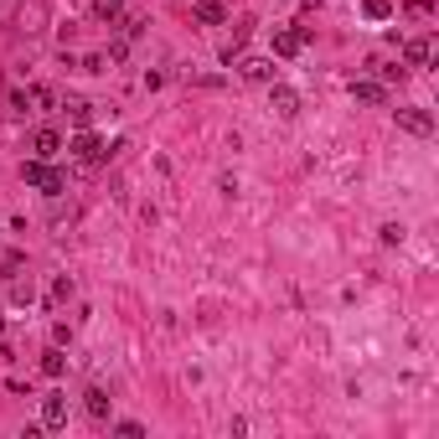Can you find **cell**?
Segmentation results:
<instances>
[{
    "label": "cell",
    "mask_w": 439,
    "mask_h": 439,
    "mask_svg": "<svg viewBox=\"0 0 439 439\" xmlns=\"http://www.w3.org/2000/svg\"><path fill=\"white\" fill-rule=\"evenodd\" d=\"M305 42H310V36H305L300 26H279L274 31V57H300Z\"/></svg>",
    "instance_id": "obj_3"
},
{
    "label": "cell",
    "mask_w": 439,
    "mask_h": 439,
    "mask_svg": "<svg viewBox=\"0 0 439 439\" xmlns=\"http://www.w3.org/2000/svg\"><path fill=\"white\" fill-rule=\"evenodd\" d=\"M31 150H36V161H52V155L62 150V135H57V129H36V135H31Z\"/></svg>",
    "instance_id": "obj_11"
},
{
    "label": "cell",
    "mask_w": 439,
    "mask_h": 439,
    "mask_svg": "<svg viewBox=\"0 0 439 439\" xmlns=\"http://www.w3.org/2000/svg\"><path fill=\"white\" fill-rule=\"evenodd\" d=\"M21 176H26V186H36L42 196H62V186H68V176H62V171H52L47 161H26Z\"/></svg>",
    "instance_id": "obj_1"
},
{
    "label": "cell",
    "mask_w": 439,
    "mask_h": 439,
    "mask_svg": "<svg viewBox=\"0 0 439 439\" xmlns=\"http://www.w3.org/2000/svg\"><path fill=\"white\" fill-rule=\"evenodd\" d=\"M362 10H367L372 21H388L393 16V0H362Z\"/></svg>",
    "instance_id": "obj_16"
},
{
    "label": "cell",
    "mask_w": 439,
    "mask_h": 439,
    "mask_svg": "<svg viewBox=\"0 0 439 439\" xmlns=\"http://www.w3.org/2000/svg\"><path fill=\"white\" fill-rule=\"evenodd\" d=\"M429 57H434L429 36H414V42H403V68H429Z\"/></svg>",
    "instance_id": "obj_8"
},
{
    "label": "cell",
    "mask_w": 439,
    "mask_h": 439,
    "mask_svg": "<svg viewBox=\"0 0 439 439\" xmlns=\"http://www.w3.org/2000/svg\"><path fill=\"white\" fill-rule=\"evenodd\" d=\"M10 300H16V305H31V285H21V279H16V289H10Z\"/></svg>",
    "instance_id": "obj_20"
},
{
    "label": "cell",
    "mask_w": 439,
    "mask_h": 439,
    "mask_svg": "<svg viewBox=\"0 0 439 439\" xmlns=\"http://www.w3.org/2000/svg\"><path fill=\"white\" fill-rule=\"evenodd\" d=\"M269 109H274L279 119H295V114H300V93L285 88V83H269Z\"/></svg>",
    "instance_id": "obj_4"
},
{
    "label": "cell",
    "mask_w": 439,
    "mask_h": 439,
    "mask_svg": "<svg viewBox=\"0 0 439 439\" xmlns=\"http://www.w3.org/2000/svg\"><path fill=\"white\" fill-rule=\"evenodd\" d=\"M0 336H6V321H0Z\"/></svg>",
    "instance_id": "obj_21"
},
{
    "label": "cell",
    "mask_w": 439,
    "mask_h": 439,
    "mask_svg": "<svg viewBox=\"0 0 439 439\" xmlns=\"http://www.w3.org/2000/svg\"><path fill=\"white\" fill-rule=\"evenodd\" d=\"M62 114H68L78 129H88V124H93V103H88V99H78V93H68V99H62Z\"/></svg>",
    "instance_id": "obj_10"
},
{
    "label": "cell",
    "mask_w": 439,
    "mask_h": 439,
    "mask_svg": "<svg viewBox=\"0 0 439 439\" xmlns=\"http://www.w3.org/2000/svg\"><path fill=\"white\" fill-rule=\"evenodd\" d=\"M93 16H99V21H119V16H124V0H93Z\"/></svg>",
    "instance_id": "obj_14"
},
{
    "label": "cell",
    "mask_w": 439,
    "mask_h": 439,
    "mask_svg": "<svg viewBox=\"0 0 439 439\" xmlns=\"http://www.w3.org/2000/svg\"><path fill=\"white\" fill-rule=\"evenodd\" d=\"M372 68H377V62H372ZM382 73V83H403V78H408V68H398V62H393V68H377Z\"/></svg>",
    "instance_id": "obj_18"
},
{
    "label": "cell",
    "mask_w": 439,
    "mask_h": 439,
    "mask_svg": "<svg viewBox=\"0 0 439 439\" xmlns=\"http://www.w3.org/2000/svg\"><path fill=\"white\" fill-rule=\"evenodd\" d=\"M238 73L248 83H274V57H238Z\"/></svg>",
    "instance_id": "obj_7"
},
{
    "label": "cell",
    "mask_w": 439,
    "mask_h": 439,
    "mask_svg": "<svg viewBox=\"0 0 439 439\" xmlns=\"http://www.w3.org/2000/svg\"><path fill=\"white\" fill-rule=\"evenodd\" d=\"M83 408H88V419L103 424V419H109V393H103V388H88V393H83Z\"/></svg>",
    "instance_id": "obj_12"
},
{
    "label": "cell",
    "mask_w": 439,
    "mask_h": 439,
    "mask_svg": "<svg viewBox=\"0 0 439 439\" xmlns=\"http://www.w3.org/2000/svg\"><path fill=\"white\" fill-rule=\"evenodd\" d=\"M408 16H414V21H429V16H434V0H408Z\"/></svg>",
    "instance_id": "obj_17"
},
{
    "label": "cell",
    "mask_w": 439,
    "mask_h": 439,
    "mask_svg": "<svg viewBox=\"0 0 439 439\" xmlns=\"http://www.w3.org/2000/svg\"><path fill=\"white\" fill-rule=\"evenodd\" d=\"M68 150H73V161H83V166H99L103 155H109V150H103V140H99V135H88V129H83V135H73Z\"/></svg>",
    "instance_id": "obj_2"
},
{
    "label": "cell",
    "mask_w": 439,
    "mask_h": 439,
    "mask_svg": "<svg viewBox=\"0 0 439 439\" xmlns=\"http://www.w3.org/2000/svg\"><path fill=\"white\" fill-rule=\"evenodd\" d=\"M192 16L202 21V26H222V21H228V10H222L217 0H196V10H192Z\"/></svg>",
    "instance_id": "obj_13"
},
{
    "label": "cell",
    "mask_w": 439,
    "mask_h": 439,
    "mask_svg": "<svg viewBox=\"0 0 439 439\" xmlns=\"http://www.w3.org/2000/svg\"><path fill=\"white\" fill-rule=\"evenodd\" d=\"M352 99H357V103H367V109H377V103H388V88L372 83V78H362V83H352Z\"/></svg>",
    "instance_id": "obj_9"
},
{
    "label": "cell",
    "mask_w": 439,
    "mask_h": 439,
    "mask_svg": "<svg viewBox=\"0 0 439 439\" xmlns=\"http://www.w3.org/2000/svg\"><path fill=\"white\" fill-rule=\"evenodd\" d=\"M42 372H47V377H62V372H68V357H62L57 347H52V352L42 357Z\"/></svg>",
    "instance_id": "obj_15"
},
{
    "label": "cell",
    "mask_w": 439,
    "mask_h": 439,
    "mask_svg": "<svg viewBox=\"0 0 439 439\" xmlns=\"http://www.w3.org/2000/svg\"><path fill=\"white\" fill-rule=\"evenodd\" d=\"M398 129H408V135H434V114L429 109H398Z\"/></svg>",
    "instance_id": "obj_6"
},
{
    "label": "cell",
    "mask_w": 439,
    "mask_h": 439,
    "mask_svg": "<svg viewBox=\"0 0 439 439\" xmlns=\"http://www.w3.org/2000/svg\"><path fill=\"white\" fill-rule=\"evenodd\" d=\"M68 295H73V285H68V279H57V285H52V305H68Z\"/></svg>",
    "instance_id": "obj_19"
},
{
    "label": "cell",
    "mask_w": 439,
    "mask_h": 439,
    "mask_svg": "<svg viewBox=\"0 0 439 439\" xmlns=\"http://www.w3.org/2000/svg\"><path fill=\"white\" fill-rule=\"evenodd\" d=\"M42 429H68V398L62 393L42 398Z\"/></svg>",
    "instance_id": "obj_5"
}]
</instances>
